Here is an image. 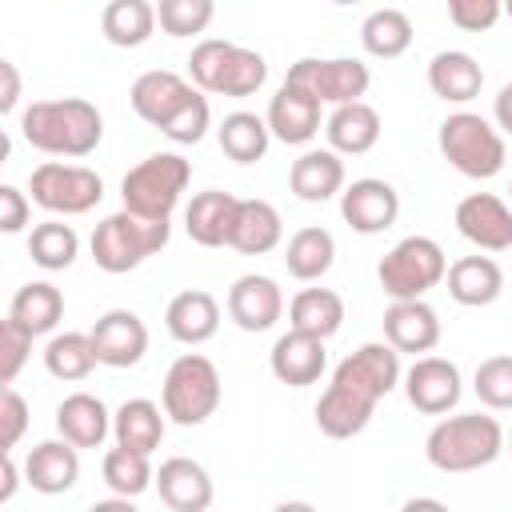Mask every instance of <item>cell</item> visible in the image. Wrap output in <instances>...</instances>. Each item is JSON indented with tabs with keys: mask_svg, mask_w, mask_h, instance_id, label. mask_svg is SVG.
Segmentation results:
<instances>
[{
	"mask_svg": "<svg viewBox=\"0 0 512 512\" xmlns=\"http://www.w3.org/2000/svg\"><path fill=\"white\" fill-rule=\"evenodd\" d=\"M92 344L100 364L108 368H136L148 352V328L136 312L128 308H112L92 324Z\"/></svg>",
	"mask_w": 512,
	"mask_h": 512,
	"instance_id": "15",
	"label": "cell"
},
{
	"mask_svg": "<svg viewBox=\"0 0 512 512\" xmlns=\"http://www.w3.org/2000/svg\"><path fill=\"white\" fill-rule=\"evenodd\" d=\"M360 44L376 60H396L412 48V20L400 8H376L360 24Z\"/></svg>",
	"mask_w": 512,
	"mask_h": 512,
	"instance_id": "37",
	"label": "cell"
},
{
	"mask_svg": "<svg viewBox=\"0 0 512 512\" xmlns=\"http://www.w3.org/2000/svg\"><path fill=\"white\" fill-rule=\"evenodd\" d=\"M0 428H4V452H12L28 428V400L16 392V388H4V400H0Z\"/></svg>",
	"mask_w": 512,
	"mask_h": 512,
	"instance_id": "46",
	"label": "cell"
},
{
	"mask_svg": "<svg viewBox=\"0 0 512 512\" xmlns=\"http://www.w3.org/2000/svg\"><path fill=\"white\" fill-rule=\"evenodd\" d=\"M324 132H328V144L340 156H364L380 140V112L372 104H364V100L336 104L328 124H324Z\"/></svg>",
	"mask_w": 512,
	"mask_h": 512,
	"instance_id": "29",
	"label": "cell"
},
{
	"mask_svg": "<svg viewBox=\"0 0 512 512\" xmlns=\"http://www.w3.org/2000/svg\"><path fill=\"white\" fill-rule=\"evenodd\" d=\"M508 192H512V188H508Z\"/></svg>",
	"mask_w": 512,
	"mask_h": 512,
	"instance_id": "56",
	"label": "cell"
},
{
	"mask_svg": "<svg viewBox=\"0 0 512 512\" xmlns=\"http://www.w3.org/2000/svg\"><path fill=\"white\" fill-rule=\"evenodd\" d=\"M32 332L20 324V320H4L0 324V380L4 384H12L16 376H20V368H24V360H28V352H32Z\"/></svg>",
	"mask_w": 512,
	"mask_h": 512,
	"instance_id": "44",
	"label": "cell"
},
{
	"mask_svg": "<svg viewBox=\"0 0 512 512\" xmlns=\"http://www.w3.org/2000/svg\"><path fill=\"white\" fill-rule=\"evenodd\" d=\"M216 136H220V152H224L228 160H236V164H256V160H264V152H268L272 128H268V120H260L256 112H228V116L220 120Z\"/></svg>",
	"mask_w": 512,
	"mask_h": 512,
	"instance_id": "34",
	"label": "cell"
},
{
	"mask_svg": "<svg viewBox=\"0 0 512 512\" xmlns=\"http://www.w3.org/2000/svg\"><path fill=\"white\" fill-rule=\"evenodd\" d=\"M436 144H440V156L468 180H492L508 160L504 136L476 112H452L440 124Z\"/></svg>",
	"mask_w": 512,
	"mask_h": 512,
	"instance_id": "7",
	"label": "cell"
},
{
	"mask_svg": "<svg viewBox=\"0 0 512 512\" xmlns=\"http://www.w3.org/2000/svg\"><path fill=\"white\" fill-rule=\"evenodd\" d=\"M448 296L464 308H488L504 292V272L492 256H460L448 264Z\"/></svg>",
	"mask_w": 512,
	"mask_h": 512,
	"instance_id": "26",
	"label": "cell"
},
{
	"mask_svg": "<svg viewBox=\"0 0 512 512\" xmlns=\"http://www.w3.org/2000/svg\"><path fill=\"white\" fill-rule=\"evenodd\" d=\"M288 188L304 204H324L336 192H344V160L336 148H308L288 168Z\"/></svg>",
	"mask_w": 512,
	"mask_h": 512,
	"instance_id": "23",
	"label": "cell"
},
{
	"mask_svg": "<svg viewBox=\"0 0 512 512\" xmlns=\"http://www.w3.org/2000/svg\"><path fill=\"white\" fill-rule=\"evenodd\" d=\"M8 316L20 320L32 336H44V332H52V328L60 324V316H64V296H60L56 284L32 280V284L16 288V296H12V304H8Z\"/></svg>",
	"mask_w": 512,
	"mask_h": 512,
	"instance_id": "36",
	"label": "cell"
},
{
	"mask_svg": "<svg viewBox=\"0 0 512 512\" xmlns=\"http://www.w3.org/2000/svg\"><path fill=\"white\" fill-rule=\"evenodd\" d=\"M456 232L476 244L480 252H508L512 248V208L492 192H472L456 204Z\"/></svg>",
	"mask_w": 512,
	"mask_h": 512,
	"instance_id": "14",
	"label": "cell"
},
{
	"mask_svg": "<svg viewBox=\"0 0 512 512\" xmlns=\"http://www.w3.org/2000/svg\"><path fill=\"white\" fill-rule=\"evenodd\" d=\"M460 368L444 356H416V364L404 372V396L424 416H444L460 404Z\"/></svg>",
	"mask_w": 512,
	"mask_h": 512,
	"instance_id": "12",
	"label": "cell"
},
{
	"mask_svg": "<svg viewBox=\"0 0 512 512\" xmlns=\"http://www.w3.org/2000/svg\"><path fill=\"white\" fill-rule=\"evenodd\" d=\"M24 480L44 492V496H60L80 480V448L72 440H40L28 460H24Z\"/></svg>",
	"mask_w": 512,
	"mask_h": 512,
	"instance_id": "21",
	"label": "cell"
},
{
	"mask_svg": "<svg viewBox=\"0 0 512 512\" xmlns=\"http://www.w3.org/2000/svg\"><path fill=\"white\" fill-rule=\"evenodd\" d=\"M404 508H444V500H424V496H420V500H408Z\"/></svg>",
	"mask_w": 512,
	"mask_h": 512,
	"instance_id": "52",
	"label": "cell"
},
{
	"mask_svg": "<svg viewBox=\"0 0 512 512\" xmlns=\"http://www.w3.org/2000/svg\"><path fill=\"white\" fill-rule=\"evenodd\" d=\"M192 92H196V88H192L184 76H176V72H168V68H152V72H144V76L132 80L128 104H132V112H136L144 124L160 128Z\"/></svg>",
	"mask_w": 512,
	"mask_h": 512,
	"instance_id": "22",
	"label": "cell"
},
{
	"mask_svg": "<svg viewBox=\"0 0 512 512\" xmlns=\"http://www.w3.org/2000/svg\"><path fill=\"white\" fill-rule=\"evenodd\" d=\"M428 88H432V96H440L448 104H468L484 88V68L460 48L436 52L428 60Z\"/></svg>",
	"mask_w": 512,
	"mask_h": 512,
	"instance_id": "28",
	"label": "cell"
},
{
	"mask_svg": "<svg viewBox=\"0 0 512 512\" xmlns=\"http://www.w3.org/2000/svg\"><path fill=\"white\" fill-rule=\"evenodd\" d=\"M280 236H284V224H280V212L268 200H240L236 204L228 248H236L244 256H264L280 244Z\"/></svg>",
	"mask_w": 512,
	"mask_h": 512,
	"instance_id": "30",
	"label": "cell"
},
{
	"mask_svg": "<svg viewBox=\"0 0 512 512\" xmlns=\"http://www.w3.org/2000/svg\"><path fill=\"white\" fill-rule=\"evenodd\" d=\"M504 4V16H512V0H500Z\"/></svg>",
	"mask_w": 512,
	"mask_h": 512,
	"instance_id": "53",
	"label": "cell"
},
{
	"mask_svg": "<svg viewBox=\"0 0 512 512\" xmlns=\"http://www.w3.org/2000/svg\"><path fill=\"white\" fill-rule=\"evenodd\" d=\"M164 324H168V336L180 340V344H204L216 336L220 328V304L212 292L204 288H188V292H176L164 308Z\"/></svg>",
	"mask_w": 512,
	"mask_h": 512,
	"instance_id": "24",
	"label": "cell"
},
{
	"mask_svg": "<svg viewBox=\"0 0 512 512\" xmlns=\"http://www.w3.org/2000/svg\"><path fill=\"white\" fill-rule=\"evenodd\" d=\"M208 124H212V108H208V96H200V92H192L164 124H160V132L172 140V144H200L204 140V132H208Z\"/></svg>",
	"mask_w": 512,
	"mask_h": 512,
	"instance_id": "43",
	"label": "cell"
},
{
	"mask_svg": "<svg viewBox=\"0 0 512 512\" xmlns=\"http://www.w3.org/2000/svg\"><path fill=\"white\" fill-rule=\"evenodd\" d=\"M444 4H448V20L460 32H488L504 16L500 0H444Z\"/></svg>",
	"mask_w": 512,
	"mask_h": 512,
	"instance_id": "45",
	"label": "cell"
},
{
	"mask_svg": "<svg viewBox=\"0 0 512 512\" xmlns=\"http://www.w3.org/2000/svg\"><path fill=\"white\" fill-rule=\"evenodd\" d=\"M384 340L396 352H408V356L432 352L440 344V316H436V308L424 296L392 300L388 312H384Z\"/></svg>",
	"mask_w": 512,
	"mask_h": 512,
	"instance_id": "16",
	"label": "cell"
},
{
	"mask_svg": "<svg viewBox=\"0 0 512 512\" xmlns=\"http://www.w3.org/2000/svg\"><path fill=\"white\" fill-rule=\"evenodd\" d=\"M0 76H4V92H0V112H16V100H20V72L12 60H0Z\"/></svg>",
	"mask_w": 512,
	"mask_h": 512,
	"instance_id": "48",
	"label": "cell"
},
{
	"mask_svg": "<svg viewBox=\"0 0 512 512\" xmlns=\"http://www.w3.org/2000/svg\"><path fill=\"white\" fill-rule=\"evenodd\" d=\"M56 432L76 448H100L112 432V412L92 392H72L56 404Z\"/></svg>",
	"mask_w": 512,
	"mask_h": 512,
	"instance_id": "25",
	"label": "cell"
},
{
	"mask_svg": "<svg viewBox=\"0 0 512 512\" xmlns=\"http://www.w3.org/2000/svg\"><path fill=\"white\" fill-rule=\"evenodd\" d=\"M188 180H192V164L180 152H152L136 168L124 172L120 196H124V208H132L140 216L168 220L172 208L180 204Z\"/></svg>",
	"mask_w": 512,
	"mask_h": 512,
	"instance_id": "8",
	"label": "cell"
},
{
	"mask_svg": "<svg viewBox=\"0 0 512 512\" xmlns=\"http://www.w3.org/2000/svg\"><path fill=\"white\" fill-rule=\"evenodd\" d=\"M100 476H104V484H108L112 496H128V500H136L140 492H148L156 484V472L148 464V452L124 448V444H116V448L104 452Z\"/></svg>",
	"mask_w": 512,
	"mask_h": 512,
	"instance_id": "38",
	"label": "cell"
},
{
	"mask_svg": "<svg viewBox=\"0 0 512 512\" xmlns=\"http://www.w3.org/2000/svg\"><path fill=\"white\" fill-rule=\"evenodd\" d=\"M156 8L148 0H108L100 16V32L116 48H140L156 32Z\"/></svg>",
	"mask_w": 512,
	"mask_h": 512,
	"instance_id": "32",
	"label": "cell"
},
{
	"mask_svg": "<svg viewBox=\"0 0 512 512\" xmlns=\"http://www.w3.org/2000/svg\"><path fill=\"white\" fill-rule=\"evenodd\" d=\"M268 128L276 140L284 144H308L316 132H320V100L308 92V88H296V84H280V92L268 100Z\"/></svg>",
	"mask_w": 512,
	"mask_h": 512,
	"instance_id": "19",
	"label": "cell"
},
{
	"mask_svg": "<svg viewBox=\"0 0 512 512\" xmlns=\"http://www.w3.org/2000/svg\"><path fill=\"white\" fill-rule=\"evenodd\" d=\"M216 16V0H160L156 20L168 36H200Z\"/></svg>",
	"mask_w": 512,
	"mask_h": 512,
	"instance_id": "41",
	"label": "cell"
},
{
	"mask_svg": "<svg viewBox=\"0 0 512 512\" xmlns=\"http://www.w3.org/2000/svg\"><path fill=\"white\" fill-rule=\"evenodd\" d=\"M20 472H16V460H12V452H4V484H0V504H8L12 500V492H16V480Z\"/></svg>",
	"mask_w": 512,
	"mask_h": 512,
	"instance_id": "50",
	"label": "cell"
},
{
	"mask_svg": "<svg viewBox=\"0 0 512 512\" xmlns=\"http://www.w3.org/2000/svg\"><path fill=\"white\" fill-rule=\"evenodd\" d=\"M188 76L200 92L212 96H256L268 80V60L256 48L232 44V40H200L188 56Z\"/></svg>",
	"mask_w": 512,
	"mask_h": 512,
	"instance_id": "4",
	"label": "cell"
},
{
	"mask_svg": "<svg viewBox=\"0 0 512 512\" xmlns=\"http://www.w3.org/2000/svg\"><path fill=\"white\" fill-rule=\"evenodd\" d=\"M20 136L48 156L80 160L96 152L104 136V116L84 96H60V100H32L20 112Z\"/></svg>",
	"mask_w": 512,
	"mask_h": 512,
	"instance_id": "2",
	"label": "cell"
},
{
	"mask_svg": "<svg viewBox=\"0 0 512 512\" xmlns=\"http://www.w3.org/2000/svg\"><path fill=\"white\" fill-rule=\"evenodd\" d=\"M220 396H224V384H220V372H216V364L208 356L184 352V356H176L168 364L164 388H160V404H164L172 424H180V428L204 424L220 408Z\"/></svg>",
	"mask_w": 512,
	"mask_h": 512,
	"instance_id": "6",
	"label": "cell"
},
{
	"mask_svg": "<svg viewBox=\"0 0 512 512\" xmlns=\"http://www.w3.org/2000/svg\"><path fill=\"white\" fill-rule=\"evenodd\" d=\"M28 212H32V200L16 188V184H0V228L12 236L28 224Z\"/></svg>",
	"mask_w": 512,
	"mask_h": 512,
	"instance_id": "47",
	"label": "cell"
},
{
	"mask_svg": "<svg viewBox=\"0 0 512 512\" xmlns=\"http://www.w3.org/2000/svg\"><path fill=\"white\" fill-rule=\"evenodd\" d=\"M448 276V256L432 236H404L376 264V280L392 300H416Z\"/></svg>",
	"mask_w": 512,
	"mask_h": 512,
	"instance_id": "9",
	"label": "cell"
},
{
	"mask_svg": "<svg viewBox=\"0 0 512 512\" xmlns=\"http://www.w3.org/2000/svg\"><path fill=\"white\" fill-rule=\"evenodd\" d=\"M32 204H40L52 216H84L104 200V180L84 168V164H64V160H44L32 168Z\"/></svg>",
	"mask_w": 512,
	"mask_h": 512,
	"instance_id": "10",
	"label": "cell"
},
{
	"mask_svg": "<svg viewBox=\"0 0 512 512\" xmlns=\"http://www.w3.org/2000/svg\"><path fill=\"white\" fill-rule=\"evenodd\" d=\"M76 252H80V236L64 220H44L28 232V256L44 272H64L76 260Z\"/></svg>",
	"mask_w": 512,
	"mask_h": 512,
	"instance_id": "40",
	"label": "cell"
},
{
	"mask_svg": "<svg viewBox=\"0 0 512 512\" xmlns=\"http://www.w3.org/2000/svg\"><path fill=\"white\" fill-rule=\"evenodd\" d=\"M268 368L280 384L288 388H308L324 376L328 368V356H324V340L312 336V332H300V328H288L272 352H268Z\"/></svg>",
	"mask_w": 512,
	"mask_h": 512,
	"instance_id": "17",
	"label": "cell"
},
{
	"mask_svg": "<svg viewBox=\"0 0 512 512\" xmlns=\"http://www.w3.org/2000/svg\"><path fill=\"white\" fill-rule=\"evenodd\" d=\"M96 364H100V356H96L92 332H60L44 348V368L56 380H84Z\"/></svg>",
	"mask_w": 512,
	"mask_h": 512,
	"instance_id": "39",
	"label": "cell"
},
{
	"mask_svg": "<svg viewBox=\"0 0 512 512\" xmlns=\"http://www.w3.org/2000/svg\"><path fill=\"white\" fill-rule=\"evenodd\" d=\"M500 452H504V428L496 416L484 412L444 416L424 440V456L436 472H476L488 468Z\"/></svg>",
	"mask_w": 512,
	"mask_h": 512,
	"instance_id": "3",
	"label": "cell"
},
{
	"mask_svg": "<svg viewBox=\"0 0 512 512\" xmlns=\"http://www.w3.org/2000/svg\"><path fill=\"white\" fill-rule=\"evenodd\" d=\"M228 316L236 320V328L244 332H268L280 316H284V292L272 276H240L228 288Z\"/></svg>",
	"mask_w": 512,
	"mask_h": 512,
	"instance_id": "18",
	"label": "cell"
},
{
	"mask_svg": "<svg viewBox=\"0 0 512 512\" xmlns=\"http://www.w3.org/2000/svg\"><path fill=\"white\" fill-rule=\"evenodd\" d=\"M340 216H344V224L352 232L376 236V232H384V228L396 224V216H400V192L388 180H376V176L352 180L340 192Z\"/></svg>",
	"mask_w": 512,
	"mask_h": 512,
	"instance_id": "13",
	"label": "cell"
},
{
	"mask_svg": "<svg viewBox=\"0 0 512 512\" xmlns=\"http://www.w3.org/2000/svg\"><path fill=\"white\" fill-rule=\"evenodd\" d=\"M508 452H512V436H508Z\"/></svg>",
	"mask_w": 512,
	"mask_h": 512,
	"instance_id": "55",
	"label": "cell"
},
{
	"mask_svg": "<svg viewBox=\"0 0 512 512\" xmlns=\"http://www.w3.org/2000/svg\"><path fill=\"white\" fill-rule=\"evenodd\" d=\"M404 380L400 372V352L388 340H372L360 344L356 352H348L336 372L332 384L320 392L316 400V428L328 440H352L368 428L376 404Z\"/></svg>",
	"mask_w": 512,
	"mask_h": 512,
	"instance_id": "1",
	"label": "cell"
},
{
	"mask_svg": "<svg viewBox=\"0 0 512 512\" xmlns=\"http://www.w3.org/2000/svg\"><path fill=\"white\" fill-rule=\"evenodd\" d=\"M332 4H360V0H332Z\"/></svg>",
	"mask_w": 512,
	"mask_h": 512,
	"instance_id": "54",
	"label": "cell"
},
{
	"mask_svg": "<svg viewBox=\"0 0 512 512\" xmlns=\"http://www.w3.org/2000/svg\"><path fill=\"white\" fill-rule=\"evenodd\" d=\"M472 392L480 396L484 408L492 412H508L512 408V356H488L476 364L472 376Z\"/></svg>",
	"mask_w": 512,
	"mask_h": 512,
	"instance_id": "42",
	"label": "cell"
},
{
	"mask_svg": "<svg viewBox=\"0 0 512 512\" xmlns=\"http://www.w3.org/2000/svg\"><path fill=\"white\" fill-rule=\"evenodd\" d=\"M236 204H240V196L220 192V188L196 192L192 204L184 208V228H188V236H192L200 248H224V244H228V232H232V220H236Z\"/></svg>",
	"mask_w": 512,
	"mask_h": 512,
	"instance_id": "27",
	"label": "cell"
},
{
	"mask_svg": "<svg viewBox=\"0 0 512 512\" xmlns=\"http://www.w3.org/2000/svg\"><path fill=\"white\" fill-rule=\"evenodd\" d=\"M496 124L504 132H512V84H504L500 96H496Z\"/></svg>",
	"mask_w": 512,
	"mask_h": 512,
	"instance_id": "49",
	"label": "cell"
},
{
	"mask_svg": "<svg viewBox=\"0 0 512 512\" xmlns=\"http://www.w3.org/2000/svg\"><path fill=\"white\" fill-rule=\"evenodd\" d=\"M332 260H336V240H332L328 228H316V224L292 232V240H288V248H284L288 276H296V280H304V284H308V280H320V276L332 268Z\"/></svg>",
	"mask_w": 512,
	"mask_h": 512,
	"instance_id": "35",
	"label": "cell"
},
{
	"mask_svg": "<svg viewBox=\"0 0 512 512\" xmlns=\"http://www.w3.org/2000/svg\"><path fill=\"white\" fill-rule=\"evenodd\" d=\"M288 324L300 332H312L320 340L336 336L344 324V300L332 288H300L288 304Z\"/></svg>",
	"mask_w": 512,
	"mask_h": 512,
	"instance_id": "33",
	"label": "cell"
},
{
	"mask_svg": "<svg viewBox=\"0 0 512 512\" xmlns=\"http://www.w3.org/2000/svg\"><path fill=\"white\" fill-rule=\"evenodd\" d=\"M156 492H160V504L172 512H204L212 504V476L204 464L188 456H172L156 472Z\"/></svg>",
	"mask_w": 512,
	"mask_h": 512,
	"instance_id": "20",
	"label": "cell"
},
{
	"mask_svg": "<svg viewBox=\"0 0 512 512\" xmlns=\"http://www.w3.org/2000/svg\"><path fill=\"white\" fill-rule=\"evenodd\" d=\"M164 416H168V412H160V404H152V400H144V396L124 400V404L112 412V436H116V444L152 456V452L160 448V440H164Z\"/></svg>",
	"mask_w": 512,
	"mask_h": 512,
	"instance_id": "31",
	"label": "cell"
},
{
	"mask_svg": "<svg viewBox=\"0 0 512 512\" xmlns=\"http://www.w3.org/2000/svg\"><path fill=\"white\" fill-rule=\"evenodd\" d=\"M288 84L296 88H308L320 104H352L368 92L372 76H368V64L352 60V56H332V60H320V56H304L288 68L284 76Z\"/></svg>",
	"mask_w": 512,
	"mask_h": 512,
	"instance_id": "11",
	"label": "cell"
},
{
	"mask_svg": "<svg viewBox=\"0 0 512 512\" xmlns=\"http://www.w3.org/2000/svg\"><path fill=\"white\" fill-rule=\"evenodd\" d=\"M172 236V224L168 220H156V216H140L132 208H120L112 216H104L96 228H92V260L96 268L120 276V272H132L140 268L148 256H156Z\"/></svg>",
	"mask_w": 512,
	"mask_h": 512,
	"instance_id": "5",
	"label": "cell"
},
{
	"mask_svg": "<svg viewBox=\"0 0 512 512\" xmlns=\"http://www.w3.org/2000/svg\"><path fill=\"white\" fill-rule=\"evenodd\" d=\"M96 512H132V500H128V496H116V500H96Z\"/></svg>",
	"mask_w": 512,
	"mask_h": 512,
	"instance_id": "51",
	"label": "cell"
}]
</instances>
